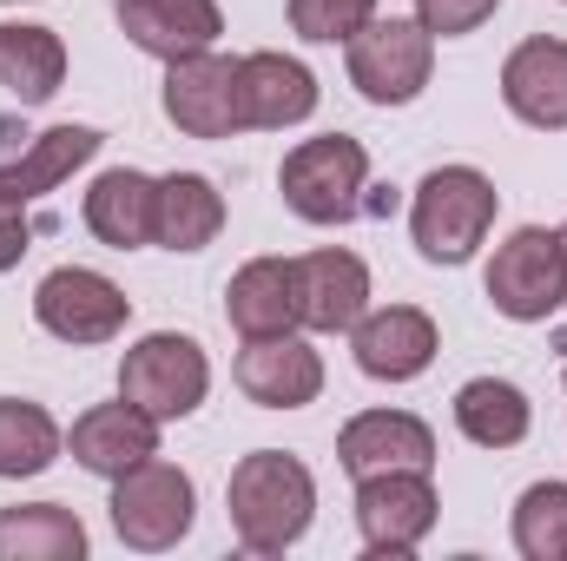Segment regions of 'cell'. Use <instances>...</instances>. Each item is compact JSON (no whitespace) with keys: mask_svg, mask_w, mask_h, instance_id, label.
I'll use <instances>...</instances> for the list:
<instances>
[{"mask_svg":"<svg viewBox=\"0 0 567 561\" xmlns=\"http://www.w3.org/2000/svg\"><path fill=\"white\" fill-rule=\"evenodd\" d=\"M33 317L60 344H113L126 330V317H133V297L106 278V272L60 265V272H47L40 290H33Z\"/></svg>","mask_w":567,"mask_h":561,"instance_id":"10","label":"cell"},{"mask_svg":"<svg viewBox=\"0 0 567 561\" xmlns=\"http://www.w3.org/2000/svg\"><path fill=\"white\" fill-rule=\"evenodd\" d=\"M120 33L152 53V60H192L205 47H218L225 33V13L218 0H120Z\"/></svg>","mask_w":567,"mask_h":561,"instance_id":"16","label":"cell"},{"mask_svg":"<svg viewBox=\"0 0 567 561\" xmlns=\"http://www.w3.org/2000/svg\"><path fill=\"white\" fill-rule=\"evenodd\" d=\"M225 509H231V536L251 555H284L303 542L310 516H317V482L297 456L284 449H251L231 482H225Z\"/></svg>","mask_w":567,"mask_h":561,"instance_id":"1","label":"cell"},{"mask_svg":"<svg viewBox=\"0 0 567 561\" xmlns=\"http://www.w3.org/2000/svg\"><path fill=\"white\" fill-rule=\"evenodd\" d=\"M350 350H357V370L377 377V384H416L442 337H435V317L416 304H383V310H363L350 324Z\"/></svg>","mask_w":567,"mask_h":561,"instance_id":"12","label":"cell"},{"mask_svg":"<svg viewBox=\"0 0 567 561\" xmlns=\"http://www.w3.org/2000/svg\"><path fill=\"white\" fill-rule=\"evenodd\" d=\"M377 20V0H290V27L310 47H337Z\"/></svg>","mask_w":567,"mask_h":561,"instance_id":"28","label":"cell"},{"mask_svg":"<svg viewBox=\"0 0 567 561\" xmlns=\"http://www.w3.org/2000/svg\"><path fill=\"white\" fill-rule=\"evenodd\" d=\"M561 252H567V225H561Z\"/></svg>","mask_w":567,"mask_h":561,"instance_id":"30","label":"cell"},{"mask_svg":"<svg viewBox=\"0 0 567 561\" xmlns=\"http://www.w3.org/2000/svg\"><path fill=\"white\" fill-rule=\"evenodd\" d=\"M502 212V192L475 165H435L410 198V238L429 265H468Z\"/></svg>","mask_w":567,"mask_h":561,"instance_id":"2","label":"cell"},{"mask_svg":"<svg viewBox=\"0 0 567 561\" xmlns=\"http://www.w3.org/2000/svg\"><path fill=\"white\" fill-rule=\"evenodd\" d=\"M515 549L528 561H567V482H535L515 502Z\"/></svg>","mask_w":567,"mask_h":561,"instance_id":"27","label":"cell"},{"mask_svg":"<svg viewBox=\"0 0 567 561\" xmlns=\"http://www.w3.org/2000/svg\"><path fill=\"white\" fill-rule=\"evenodd\" d=\"M238 106H245V126H258V133L303 126L317 113V73L290 53H245L238 60Z\"/></svg>","mask_w":567,"mask_h":561,"instance_id":"18","label":"cell"},{"mask_svg":"<svg viewBox=\"0 0 567 561\" xmlns=\"http://www.w3.org/2000/svg\"><path fill=\"white\" fill-rule=\"evenodd\" d=\"M561 7H567V0H561Z\"/></svg>","mask_w":567,"mask_h":561,"instance_id":"33","label":"cell"},{"mask_svg":"<svg viewBox=\"0 0 567 561\" xmlns=\"http://www.w3.org/2000/svg\"><path fill=\"white\" fill-rule=\"evenodd\" d=\"M152 205H158V178L113 165L86 185V232L113 252H140V245H152Z\"/></svg>","mask_w":567,"mask_h":561,"instance_id":"21","label":"cell"},{"mask_svg":"<svg viewBox=\"0 0 567 561\" xmlns=\"http://www.w3.org/2000/svg\"><path fill=\"white\" fill-rule=\"evenodd\" d=\"M66 449H73V462L80 469H93V476H106V482H120L126 469H140L158 456V422L145 417L140 404H93L86 417L66 429Z\"/></svg>","mask_w":567,"mask_h":561,"instance_id":"15","label":"cell"},{"mask_svg":"<svg viewBox=\"0 0 567 561\" xmlns=\"http://www.w3.org/2000/svg\"><path fill=\"white\" fill-rule=\"evenodd\" d=\"M7 7H20V0H7Z\"/></svg>","mask_w":567,"mask_h":561,"instance_id":"31","label":"cell"},{"mask_svg":"<svg viewBox=\"0 0 567 561\" xmlns=\"http://www.w3.org/2000/svg\"><path fill=\"white\" fill-rule=\"evenodd\" d=\"M225 232V192L205 172H165L152 205V245L165 252H205Z\"/></svg>","mask_w":567,"mask_h":561,"instance_id":"22","label":"cell"},{"mask_svg":"<svg viewBox=\"0 0 567 561\" xmlns=\"http://www.w3.org/2000/svg\"><path fill=\"white\" fill-rule=\"evenodd\" d=\"M455 429H462L475 449H515V442H528L535 410H528V397H522L515 384L475 377V384L455 390Z\"/></svg>","mask_w":567,"mask_h":561,"instance_id":"25","label":"cell"},{"mask_svg":"<svg viewBox=\"0 0 567 561\" xmlns=\"http://www.w3.org/2000/svg\"><path fill=\"white\" fill-rule=\"evenodd\" d=\"M205 390H212V357L178 330H152L120 357V397L140 404L152 422L192 417L205 404Z\"/></svg>","mask_w":567,"mask_h":561,"instance_id":"6","label":"cell"},{"mask_svg":"<svg viewBox=\"0 0 567 561\" xmlns=\"http://www.w3.org/2000/svg\"><path fill=\"white\" fill-rule=\"evenodd\" d=\"M278 192L303 225H350L363 212V192H370V152L350 133H323V140L290 145Z\"/></svg>","mask_w":567,"mask_h":561,"instance_id":"4","label":"cell"},{"mask_svg":"<svg viewBox=\"0 0 567 561\" xmlns=\"http://www.w3.org/2000/svg\"><path fill=\"white\" fill-rule=\"evenodd\" d=\"M488 304L515 324H548L567 304V252L561 232L548 225H522L495 245V265H488Z\"/></svg>","mask_w":567,"mask_h":561,"instance_id":"7","label":"cell"},{"mask_svg":"<svg viewBox=\"0 0 567 561\" xmlns=\"http://www.w3.org/2000/svg\"><path fill=\"white\" fill-rule=\"evenodd\" d=\"M86 522L60 502H20L0 509V561H80Z\"/></svg>","mask_w":567,"mask_h":561,"instance_id":"24","label":"cell"},{"mask_svg":"<svg viewBox=\"0 0 567 561\" xmlns=\"http://www.w3.org/2000/svg\"><path fill=\"white\" fill-rule=\"evenodd\" d=\"M561 384H567V370H561Z\"/></svg>","mask_w":567,"mask_h":561,"instance_id":"32","label":"cell"},{"mask_svg":"<svg viewBox=\"0 0 567 561\" xmlns=\"http://www.w3.org/2000/svg\"><path fill=\"white\" fill-rule=\"evenodd\" d=\"M350 47V86L370 106H410L429 86L435 67V33L423 20H370L363 33L343 40Z\"/></svg>","mask_w":567,"mask_h":561,"instance_id":"8","label":"cell"},{"mask_svg":"<svg viewBox=\"0 0 567 561\" xmlns=\"http://www.w3.org/2000/svg\"><path fill=\"white\" fill-rule=\"evenodd\" d=\"M297 265V310H303V330H350L363 310H370V265L343 245H323L310 258H290Z\"/></svg>","mask_w":567,"mask_h":561,"instance_id":"17","label":"cell"},{"mask_svg":"<svg viewBox=\"0 0 567 561\" xmlns=\"http://www.w3.org/2000/svg\"><path fill=\"white\" fill-rule=\"evenodd\" d=\"M192 522H198V489H192V476L178 462L152 456V462L126 469L113 482V529H120L126 549L165 555V549H178L192 536Z\"/></svg>","mask_w":567,"mask_h":561,"instance_id":"5","label":"cell"},{"mask_svg":"<svg viewBox=\"0 0 567 561\" xmlns=\"http://www.w3.org/2000/svg\"><path fill=\"white\" fill-rule=\"evenodd\" d=\"M100 145L106 140L93 126H53V133H40V140L27 145L20 159L0 165V272H13L27 258V245H33V205L47 192H60Z\"/></svg>","mask_w":567,"mask_h":561,"instance_id":"3","label":"cell"},{"mask_svg":"<svg viewBox=\"0 0 567 561\" xmlns=\"http://www.w3.org/2000/svg\"><path fill=\"white\" fill-rule=\"evenodd\" d=\"M502 0H416V20H423L435 40H455V33H475Z\"/></svg>","mask_w":567,"mask_h":561,"instance_id":"29","label":"cell"},{"mask_svg":"<svg viewBox=\"0 0 567 561\" xmlns=\"http://www.w3.org/2000/svg\"><path fill=\"white\" fill-rule=\"evenodd\" d=\"M165 120L185 133V140H231L245 126V106H238V60L225 53H192V60H172L165 67Z\"/></svg>","mask_w":567,"mask_h":561,"instance_id":"11","label":"cell"},{"mask_svg":"<svg viewBox=\"0 0 567 561\" xmlns=\"http://www.w3.org/2000/svg\"><path fill=\"white\" fill-rule=\"evenodd\" d=\"M231 377H238V390H245L258 410H303V404H317V390H323V357H317L297 330H290V337H251V344L238 350Z\"/></svg>","mask_w":567,"mask_h":561,"instance_id":"13","label":"cell"},{"mask_svg":"<svg viewBox=\"0 0 567 561\" xmlns=\"http://www.w3.org/2000/svg\"><path fill=\"white\" fill-rule=\"evenodd\" d=\"M225 317L231 330L251 344V337H290L303 324L297 310V265L290 258H251L238 278L225 284Z\"/></svg>","mask_w":567,"mask_h":561,"instance_id":"20","label":"cell"},{"mask_svg":"<svg viewBox=\"0 0 567 561\" xmlns=\"http://www.w3.org/2000/svg\"><path fill=\"white\" fill-rule=\"evenodd\" d=\"M60 449H66V429L47 417L40 404H27V397H0V482H20V476L53 469Z\"/></svg>","mask_w":567,"mask_h":561,"instance_id":"26","label":"cell"},{"mask_svg":"<svg viewBox=\"0 0 567 561\" xmlns=\"http://www.w3.org/2000/svg\"><path fill=\"white\" fill-rule=\"evenodd\" d=\"M435 482L429 469H377V476H357V529H363V549L370 555H416L435 529Z\"/></svg>","mask_w":567,"mask_h":561,"instance_id":"9","label":"cell"},{"mask_svg":"<svg viewBox=\"0 0 567 561\" xmlns=\"http://www.w3.org/2000/svg\"><path fill=\"white\" fill-rule=\"evenodd\" d=\"M502 100L522 126L535 133H567V40L535 33L502 60Z\"/></svg>","mask_w":567,"mask_h":561,"instance_id":"14","label":"cell"},{"mask_svg":"<svg viewBox=\"0 0 567 561\" xmlns=\"http://www.w3.org/2000/svg\"><path fill=\"white\" fill-rule=\"evenodd\" d=\"M337 462L350 476H377V469H429L435 462V429L410 410H363L343 422L337 436Z\"/></svg>","mask_w":567,"mask_h":561,"instance_id":"19","label":"cell"},{"mask_svg":"<svg viewBox=\"0 0 567 561\" xmlns=\"http://www.w3.org/2000/svg\"><path fill=\"white\" fill-rule=\"evenodd\" d=\"M66 80V40L53 27H20V20H0V86L20 100V106H47Z\"/></svg>","mask_w":567,"mask_h":561,"instance_id":"23","label":"cell"}]
</instances>
